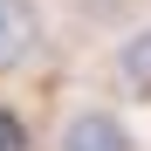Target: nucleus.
<instances>
[{
	"instance_id": "obj_1",
	"label": "nucleus",
	"mask_w": 151,
	"mask_h": 151,
	"mask_svg": "<svg viewBox=\"0 0 151 151\" xmlns=\"http://www.w3.org/2000/svg\"><path fill=\"white\" fill-rule=\"evenodd\" d=\"M62 151H131V137H124V124L110 110H76L69 131H62Z\"/></svg>"
},
{
	"instance_id": "obj_2",
	"label": "nucleus",
	"mask_w": 151,
	"mask_h": 151,
	"mask_svg": "<svg viewBox=\"0 0 151 151\" xmlns=\"http://www.w3.org/2000/svg\"><path fill=\"white\" fill-rule=\"evenodd\" d=\"M35 48V7L28 0H0V69H21Z\"/></svg>"
},
{
	"instance_id": "obj_3",
	"label": "nucleus",
	"mask_w": 151,
	"mask_h": 151,
	"mask_svg": "<svg viewBox=\"0 0 151 151\" xmlns=\"http://www.w3.org/2000/svg\"><path fill=\"white\" fill-rule=\"evenodd\" d=\"M117 76H124L131 89H144V96H151V28H137L131 41L117 48Z\"/></svg>"
},
{
	"instance_id": "obj_4",
	"label": "nucleus",
	"mask_w": 151,
	"mask_h": 151,
	"mask_svg": "<svg viewBox=\"0 0 151 151\" xmlns=\"http://www.w3.org/2000/svg\"><path fill=\"white\" fill-rule=\"evenodd\" d=\"M0 151H21V124H14L7 110H0Z\"/></svg>"
}]
</instances>
